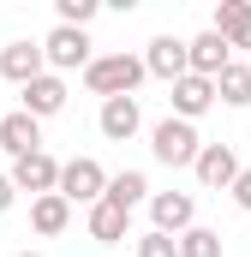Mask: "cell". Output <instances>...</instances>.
<instances>
[{
    "mask_svg": "<svg viewBox=\"0 0 251 257\" xmlns=\"http://www.w3.org/2000/svg\"><path fill=\"white\" fill-rule=\"evenodd\" d=\"M174 245H180V257H221V233H215V227H197V221H191V227L180 233V239H174Z\"/></svg>",
    "mask_w": 251,
    "mask_h": 257,
    "instance_id": "20",
    "label": "cell"
},
{
    "mask_svg": "<svg viewBox=\"0 0 251 257\" xmlns=\"http://www.w3.org/2000/svg\"><path fill=\"white\" fill-rule=\"evenodd\" d=\"M90 18H96V0H60V24L66 30H84Z\"/></svg>",
    "mask_w": 251,
    "mask_h": 257,
    "instance_id": "21",
    "label": "cell"
},
{
    "mask_svg": "<svg viewBox=\"0 0 251 257\" xmlns=\"http://www.w3.org/2000/svg\"><path fill=\"white\" fill-rule=\"evenodd\" d=\"M102 197H108L114 209H126V215H132V209L150 197V180H144L138 168H126V174H114V180H108V192H102Z\"/></svg>",
    "mask_w": 251,
    "mask_h": 257,
    "instance_id": "16",
    "label": "cell"
},
{
    "mask_svg": "<svg viewBox=\"0 0 251 257\" xmlns=\"http://www.w3.org/2000/svg\"><path fill=\"white\" fill-rule=\"evenodd\" d=\"M90 239H102V245L126 239V209H114L108 197H102V203H90Z\"/></svg>",
    "mask_w": 251,
    "mask_h": 257,
    "instance_id": "19",
    "label": "cell"
},
{
    "mask_svg": "<svg viewBox=\"0 0 251 257\" xmlns=\"http://www.w3.org/2000/svg\"><path fill=\"white\" fill-rule=\"evenodd\" d=\"M150 144H156V162H168V168H191V162H197V150H203L197 126H191V120H174V114L150 132Z\"/></svg>",
    "mask_w": 251,
    "mask_h": 257,
    "instance_id": "2",
    "label": "cell"
},
{
    "mask_svg": "<svg viewBox=\"0 0 251 257\" xmlns=\"http://www.w3.org/2000/svg\"><path fill=\"white\" fill-rule=\"evenodd\" d=\"M209 102H215V84L209 78H191V72L174 78V120H197Z\"/></svg>",
    "mask_w": 251,
    "mask_h": 257,
    "instance_id": "14",
    "label": "cell"
},
{
    "mask_svg": "<svg viewBox=\"0 0 251 257\" xmlns=\"http://www.w3.org/2000/svg\"><path fill=\"white\" fill-rule=\"evenodd\" d=\"M191 174H197L209 192H227V186L239 180V156H233L227 144H203V150H197V162H191Z\"/></svg>",
    "mask_w": 251,
    "mask_h": 257,
    "instance_id": "5",
    "label": "cell"
},
{
    "mask_svg": "<svg viewBox=\"0 0 251 257\" xmlns=\"http://www.w3.org/2000/svg\"><path fill=\"white\" fill-rule=\"evenodd\" d=\"M54 192H60L66 203H102V192H108V174H102V162L72 156V162H60V186H54Z\"/></svg>",
    "mask_w": 251,
    "mask_h": 257,
    "instance_id": "3",
    "label": "cell"
},
{
    "mask_svg": "<svg viewBox=\"0 0 251 257\" xmlns=\"http://www.w3.org/2000/svg\"><path fill=\"white\" fill-rule=\"evenodd\" d=\"M227 192H233V203H239V209H251V168H239V180H233Z\"/></svg>",
    "mask_w": 251,
    "mask_h": 257,
    "instance_id": "23",
    "label": "cell"
},
{
    "mask_svg": "<svg viewBox=\"0 0 251 257\" xmlns=\"http://www.w3.org/2000/svg\"><path fill=\"white\" fill-rule=\"evenodd\" d=\"M138 257H180V245H174L168 233H156V227H150V233L138 239Z\"/></svg>",
    "mask_w": 251,
    "mask_h": 257,
    "instance_id": "22",
    "label": "cell"
},
{
    "mask_svg": "<svg viewBox=\"0 0 251 257\" xmlns=\"http://www.w3.org/2000/svg\"><path fill=\"white\" fill-rule=\"evenodd\" d=\"M215 36H221L227 48H245L251 54V6L245 0H221V6H215Z\"/></svg>",
    "mask_w": 251,
    "mask_h": 257,
    "instance_id": "13",
    "label": "cell"
},
{
    "mask_svg": "<svg viewBox=\"0 0 251 257\" xmlns=\"http://www.w3.org/2000/svg\"><path fill=\"white\" fill-rule=\"evenodd\" d=\"M42 66H60V72H72V66H90V36H84V30H66V24H54V30H48V42H42Z\"/></svg>",
    "mask_w": 251,
    "mask_h": 257,
    "instance_id": "6",
    "label": "cell"
},
{
    "mask_svg": "<svg viewBox=\"0 0 251 257\" xmlns=\"http://www.w3.org/2000/svg\"><path fill=\"white\" fill-rule=\"evenodd\" d=\"M144 78H186V42L180 36H156L150 42V54H144Z\"/></svg>",
    "mask_w": 251,
    "mask_h": 257,
    "instance_id": "10",
    "label": "cell"
},
{
    "mask_svg": "<svg viewBox=\"0 0 251 257\" xmlns=\"http://www.w3.org/2000/svg\"><path fill=\"white\" fill-rule=\"evenodd\" d=\"M215 96H221L227 108H245V102H251V66L227 60L221 72H215Z\"/></svg>",
    "mask_w": 251,
    "mask_h": 257,
    "instance_id": "18",
    "label": "cell"
},
{
    "mask_svg": "<svg viewBox=\"0 0 251 257\" xmlns=\"http://www.w3.org/2000/svg\"><path fill=\"white\" fill-rule=\"evenodd\" d=\"M138 126H144V114H138V102H132V96H114V102H102V138L126 144Z\"/></svg>",
    "mask_w": 251,
    "mask_h": 257,
    "instance_id": "15",
    "label": "cell"
},
{
    "mask_svg": "<svg viewBox=\"0 0 251 257\" xmlns=\"http://www.w3.org/2000/svg\"><path fill=\"white\" fill-rule=\"evenodd\" d=\"M84 84H90L102 102L132 96V90L144 84V60H132V54H102V60H90V66H84Z\"/></svg>",
    "mask_w": 251,
    "mask_h": 257,
    "instance_id": "1",
    "label": "cell"
},
{
    "mask_svg": "<svg viewBox=\"0 0 251 257\" xmlns=\"http://www.w3.org/2000/svg\"><path fill=\"white\" fill-rule=\"evenodd\" d=\"M6 180H12V192H36V197H48L54 186H60V162H54L48 150H36V156H18Z\"/></svg>",
    "mask_w": 251,
    "mask_h": 257,
    "instance_id": "4",
    "label": "cell"
},
{
    "mask_svg": "<svg viewBox=\"0 0 251 257\" xmlns=\"http://www.w3.org/2000/svg\"><path fill=\"white\" fill-rule=\"evenodd\" d=\"M0 78H12L18 90L30 78H42V42H6L0 48Z\"/></svg>",
    "mask_w": 251,
    "mask_h": 257,
    "instance_id": "11",
    "label": "cell"
},
{
    "mask_svg": "<svg viewBox=\"0 0 251 257\" xmlns=\"http://www.w3.org/2000/svg\"><path fill=\"white\" fill-rule=\"evenodd\" d=\"M0 150H12V162H18V156H36V150H42V126H36L24 108L6 114V120H0Z\"/></svg>",
    "mask_w": 251,
    "mask_h": 257,
    "instance_id": "12",
    "label": "cell"
},
{
    "mask_svg": "<svg viewBox=\"0 0 251 257\" xmlns=\"http://www.w3.org/2000/svg\"><path fill=\"white\" fill-rule=\"evenodd\" d=\"M12 197H18V192H12V180H6V174H0V215H6V209H12Z\"/></svg>",
    "mask_w": 251,
    "mask_h": 257,
    "instance_id": "24",
    "label": "cell"
},
{
    "mask_svg": "<svg viewBox=\"0 0 251 257\" xmlns=\"http://www.w3.org/2000/svg\"><path fill=\"white\" fill-rule=\"evenodd\" d=\"M66 221H72V203H66L60 192H48V197L30 203V227H36V233H66Z\"/></svg>",
    "mask_w": 251,
    "mask_h": 257,
    "instance_id": "17",
    "label": "cell"
},
{
    "mask_svg": "<svg viewBox=\"0 0 251 257\" xmlns=\"http://www.w3.org/2000/svg\"><path fill=\"white\" fill-rule=\"evenodd\" d=\"M18 257H42V251H18Z\"/></svg>",
    "mask_w": 251,
    "mask_h": 257,
    "instance_id": "25",
    "label": "cell"
},
{
    "mask_svg": "<svg viewBox=\"0 0 251 257\" xmlns=\"http://www.w3.org/2000/svg\"><path fill=\"white\" fill-rule=\"evenodd\" d=\"M150 215H156V233H168V239H180L191 227V215H197V203L186 192H156L150 197Z\"/></svg>",
    "mask_w": 251,
    "mask_h": 257,
    "instance_id": "8",
    "label": "cell"
},
{
    "mask_svg": "<svg viewBox=\"0 0 251 257\" xmlns=\"http://www.w3.org/2000/svg\"><path fill=\"white\" fill-rule=\"evenodd\" d=\"M60 108H66V84L54 78V72H42V78L24 84V114H30L36 126H42L48 114H60Z\"/></svg>",
    "mask_w": 251,
    "mask_h": 257,
    "instance_id": "9",
    "label": "cell"
},
{
    "mask_svg": "<svg viewBox=\"0 0 251 257\" xmlns=\"http://www.w3.org/2000/svg\"><path fill=\"white\" fill-rule=\"evenodd\" d=\"M227 60H233V48H227L215 30H203V36L186 42V72H191V78H209V84H215V72H221Z\"/></svg>",
    "mask_w": 251,
    "mask_h": 257,
    "instance_id": "7",
    "label": "cell"
}]
</instances>
